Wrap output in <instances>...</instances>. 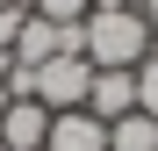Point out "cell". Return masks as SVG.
I'll return each mask as SVG.
<instances>
[{
  "mask_svg": "<svg viewBox=\"0 0 158 151\" xmlns=\"http://www.w3.org/2000/svg\"><path fill=\"white\" fill-rule=\"evenodd\" d=\"M79 50H86V65H94V72H108V65L137 72L158 43H151L144 7H94L86 22H79Z\"/></svg>",
  "mask_w": 158,
  "mask_h": 151,
  "instance_id": "6da1fadb",
  "label": "cell"
},
{
  "mask_svg": "<svg viewBox=\"0 0 158 151\" xmlns=\"http://www.w3.org/2000/svg\"><path fill=\"white\" fill-rule=\"evenodd\" d=\"M86 86H94V65H86V58H43V65H36V101H43L50 115L86 108Z\"/></svg>",
  "mask_w": 158,
  "mask_h": 151,
  "instance_id": "7a4b0ae2",
  "label": "cell"
},
{
  "mask_svg": "<svg viewBox=\"0 0 158 151\" xmlns=\"http://www.w3.org/2000/svg\"><path fill=\"white\" fill-rule=\"evenodd\" d=\"M129 108H137V72H122V65L94 72V86H86V115L115 122V115H129Z\"/></svg>",
  "mask_w": 158,
  "mask_h": 151,
  "instance_id": "3957f363",
  "label": "cell"
},
{
  "mask_svg": "<svg viewBox=\"0 0 158 151\" xmlns=\"http://www.w3.org/2000/svg\"><path fill=\"white\" fill-rule=\"evenodd\" d=\"M43 137H50V108H43V101H7L0 144H7V151H43Z\"/></svg>",
  "mask_w": 158,
  "mask_h": 151,
  "instance_id": "277c9868",
  "label": "cell"
},
{
  "mask_svg": "<svg viewBox=\"0 0 158 151\" xmlns=\"http://www.w3.org/2000/svg\"><path fill=\"white\" fill-rule=\"evenodd\" d=\"M43 151H108V122L86 115V108H72V115H50V137Z\"/></svg>",
  "mask_w": 158,
  "mask_h": 151,
  "instance_id": "5b68a950",
  "label": "cell"
},
{
  "mask_svg": "<svg viewBox=\"0 0 158 151\" xmlns=\"http://www.w3.org/2000/svg\"><path fill=\"white\" fill-rule=\"evenodd\" d=\"M108 151H158V122H151L144 108L115 115V122H108Z\"/></svg>",
  "mask_w": 158,
  "mask_h": 151,
  "instance_id": "8992f818",
  "label": "cell"
},
{
  "mask_svg": "<svg viewBox=\"0 0 158 151\" xmlns=\"http://www.w3.org/2000/svg\"><path fill=\"white\" fill-rule=\"evenodd\" d=\"M29 15H43V22H86L94 0H29Z\"/></svg>",
  "mask_w": 158,
  "mask_h": 151,
  "instance_id": "52a82bcc",
  "label": "cell"
},
{
  "mask_svg": "<svg viewBox=\"0 0 158 151\" xmlns=\"http://www.w3.org/2000/svg\"><path fill=\"white\" fill-rule=\"evenodd\" d=\"M137 108H144V115L158 122V50H151V58L137 65Z\"/></svg>",
  "mask_w": 158,
  "mask_h": 151,
  "instance_id": "ba28073f",
  "label": "cell"
},
{
  "mask_svg": "<svg viewBox=\"0 0 158 151\" xmlns=\"http://www.w3.org/2000/svg\"><path fill=\"white\" fill-rule=\"evenodd\" d=\"M144 22H151V43H158V0H144Z\"/></svg>",
  "mask_w": 158,
  "mask_h": 151,
  "instance_id": "9c48e42d",
  "label": "cell"
},
{
  "mask_svg": "<svg viewBox=\"0 0 158 151\" xmlns=\"http://www.w3.org/2000/svg\"><path fill=\"white\" fill-rule=\"evenodd\" d=\"M0 115H7V79H0Z\"/></svg>",
  "mask_w": 158,
  "mask_h": 151,
  "instance_id": "30bf717a",
  "label": "cell"
},
{
  "mask_svg": "<svg viewBox=\"0 0 158 151\" xmlns=\"http://www.w3.org/2000/svg\"><path fill=\"white\" fill-rule=\"evenodd\" d=\"M129 7H144V0H129Z\"/></svg>",
  "mask_w": 158,
  "mask_h": 151,
  "instance_id": "8fae6325",
  "label": "cell"
},
{
  "mask_svg": "<svg viewBox=\"0 0 158 151\" xmlns=\"http://www.w3.org/2000/svg\"><path fill=\"white\" fill-rule=\"evenodd\" d=\"M0 7H7V0H0Z\"/></svg>",
  "mask_w": 158,
  "mask_h": 151,
  "instance_id": "7c38bea8",
  "label": "cell"
}]
</instances>
